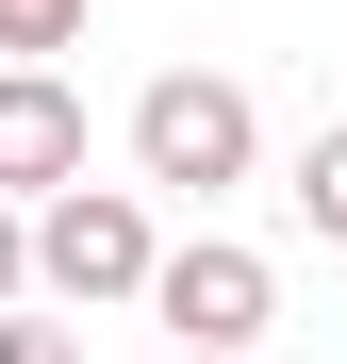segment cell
<instances>
[{
    "label": "cell",
    "mask_w": 347,
    "mask_h": 364,
    "mask_svg": "<svg viewBox=\"0 0 347 364\" xmlns=\"http://www.w3.org/2000/svg\"><path fill=\"white\" fill-rule=\"evenodd\" d=\"M67 182H83V83L67 67H0V199L50 215Z\"/></svg>",
    "instance_id": "277c9868"
},
{
    "label": "cell",
    "mask_w": 347,
    "mask_h": 364,
    "mask_svg": "<svg viewBox=\"0 0 347 364\" xmlns=\"http://www.w3.org/2000/svg\"><path fill=\"white\" fill-rule=\"evenodd\" d=\"M50 50H83V0H0V67H50Z\"/></svg>",
    "instance_id": "8992f818"
},
{
    "label": "cell",
    "mask_w": 347,
    "mask_h": 364,
    "mask_svg": "<svg viewBox=\"0 0 347 364\" xmlns=\"http://www.w3.org/2000/svg\"><path fill=\"white\" fill-rule=\"evenodd\" d=\"M165 282V232H149V182H67V199L33 215V298H83V315H116V298Z\"/></svg>",
    "instance_id": "6da1fadb"
},
{
    "label": "cell",
    "mask_w": 347,
    "mask_h": 364,
    "mask_svg": "<svg viewBox=\"0 0 347 364\" xmlns=\"http://www.w3.org/2000/svg\"><path fill=\"white\" fill-rule=\"evenodd\" d=\"M0 364H83V348H67V315H0Z\"/></svg>",
    "instance_id": "52a82bcc"
},
{
    "label": "cell",
    "mask_w": 347,
    "mask_h": 364,
    "mask_svg": "<svg viewBox=\"0 0 347 364\" xmlns=\"http://www.w3.org/2000/svg\"><path fill=\"white\" fill-rule=\"evenodd\" d=\"M149 331L182 348V364H248V348L281 331V265H265V249H231V232H199V249H165Z\"/></svg>",
    "instance_id": "3957f363"
},
{
    "label": "cell",
    "mask_w": 347,
    "mask_h": 364,
    "mask_svg": "<svg viewBox=\"0 0 347 364\" xmlns=\"http://www.w3.org/2000/svg\"><path fill=\"white\" fill-rule=\"evenodd\" d=\"M248 149H265V116H248V83H215V67H165L133 100V182H149V199H215V182H248Z\"/></svg>",
    "instance_id": "7a4b0ae2"
},
{
    "label": "cell",
    "mask_w": 347,
    "mask_h": 364,
    "mask_svg": "<svg viewBox=\"0 0 347 364\" xmlns=\"http://www.w3.org/2000/svg\"><path fill=\"white\" fill-rule=\"evenodd\" d=\"M17 298H33V215L0 199V315H17Z\"/></svg>",
    "instance_id": "ba28073f"
},
{
    "label": "cell",
    "mask_w": 347,
    "mask_h": 364,
    "mask_svg": "<svg viewBox=\"0 0 347 364\" xmlns=\"http://www.w3.org/2000/svg\"><path fill=\"white\" fill-rule=\"evenodd\" d=\"M298 232H314V249H347V116L298 149Z\"/></svg>",
    "instance_id": "5b68a950"
}]
</instances>
